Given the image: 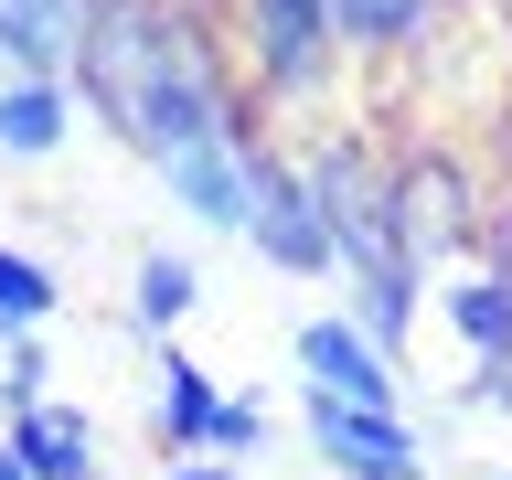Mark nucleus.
Listing matches in <instances>:
<instances>
[{
	"mask_svg": "<svg viewBox=\"0 0 512 480\" xmlns=\"http://www.w3.org/2000/svg\"><path fill=\"white\" fill-rule=\"evenodd\" d=\"M278 438V416H267V395H224V416H214V448L203 459H224V470H246L256 448Z\"/></svg>",
	"mask_w": 512,
	"mask_h": 480,
	"instance_id": "nucleus-16",
	"label": "nucleus"
},
{
	"mask_svg": "<svg viewBox=\"0 0 512 480\" xmlns=\"http://www.w3.org/2000/svg\"><path fill=\"white\" fill-rule=\"evenodd\" d=\"M438 22H448V0H331L342 64H363V54H427Z\"/></svg>",
	"mask_w": 512,
	"mask_h": 480,
	"instance_id": "nucleus-11",
	"label": "nucleus"
},
{
	"mask_svg": "<svg viewBox=\"0 0 512 480\" xmlns=\"http://www.w3.org/2000/svg\"><path fill=\"white\" fill-rule=\"evenodd\" d=\"M246 246L278 278H331V224H320V192L299 182L288 139H246Z\"/></svg>",
	"mask_w": 512,
	"mask_h": 480,
	"instance_id": "nucleus-3",
	"label": "nucleus"
},
{
	"mask_svg": "<svg viewBox=\"0 0 512 480\" xmlns=\"http://www.w3.org/2000/svg\"><path fill=\"white\" fill-rule=\"evenodd\" d=\"M246 139H267V118H246ZM246 139H214V150H182L171 171H150L192 224H214V235H246Z\"/></svg>",
	"mask_w": 512,
	"mask_h": 480,
	"instance_id": "nucleus-8",
	"label": "nucleus"
},
{
	"mask_svg": "<svg viewBox=\"0 0 512 480\" xmlns=\"http://www.w3.org/2000/svg\"><path fill=\"white\" fill-rule=\"evenodd\" d=\"M502 406H512V374H502Z\"/></svg>",
	"mask_w": 512,
	"mask_h": 480,
	"instance_id": "nucleus-18",
	"label": "nucleus"
},
{
	"mask_svg": "<svg viewBox=\"0 0 512 480\" xmlns=\"http://www.w3.org/2000/svg\"><path fill=\"white\" fill-rule=\"evenodd\" d=\"M491 11H512V0H491Z\"/></svg>",
	"mask_w": 512,
	"mask_h": 480,
	"instance_id": "nucleus-19",
	"label": "nucleus"
},
{
	"mask_svg": "<svg viewBox=\"0 0 512 480\" xmlns=\"http://www.w3.org/2000/svg\"><path fill=\"white\" fill-rule=\"evenodd\" d=\"M64 310V267L32 246H0V342L11 331H43V320Z\"/></svg>",
	"mask_w": 512,
	"mask_h": 480,
	"instance_id": "nucleus-14",
	"label": "nucleus"
},
{
	"mask_svg": "<svg viewBox=\"0 0 512 480\" xmlns=\"http://www.w3.org/2000/svg\"><path fill=\"white\" fill-rule=\"evenodd\" d=\"M288 352H299L310 395H342V406H406V374H395V352H384L352 310H310L299 331H288Z\"/></svg>",
	"mask_w": 512,
	"mask_h": 480,
	"instance_id": "nucleus-5",
	"label": "nucleus"
},
{
	"mask_svg": "<svg viewBox=\"0 0 512 480\" xmlns=\"http://www.w3.org/2000/svg\"><path fill=\"white\" fill-rule=\"evenodd\" d=\"M43 395H54V352H43V331H11V342H0V416L43 406Z\"/></svg>",
	"mask_w": 512,
	"mask_h": 480,
	"instance_id": "nucleus-15",
	"label": "nucleus"
},
{
	"mask_svg": "<svg viewBox=\"0 0 512 480\" xmlns=\"http://www.w3.org/2000/svg\"><path fill=\"white\" fill-rule=\"evenodd\" d=\"M75 139V86L64 75H0V160H54Z\"/></svg>",
	"mask_w": 512,
	"mask_h": 480,
	"instance_id": "nucleus-12",
	"label": "nucleus"
},
{
	"mask_svg": "<svg viewBox=\"0 0 512 480\" xmlns=\"http://www.w3.org/2000/svg\"><path fill=\"white\" fill-rule=\"evenodd\" d=\"M438 320H448V342L470 352V374H512V267L438 278Z\"/></svg>",
	"mask_w": 512,
	"mask_h": 480,
	"instance_id": "nucleus-9",
	"label": "nucleus"
},
{
	"mask_svg": "<svg viewBox=\"0 0 512 480\" xmlns=\"http://www.w3.org/2000/svg\"><path fill=\"white\" fill-rule=\"evenodd\" d=\"M214 416H224V384L182 342H150V438H160V459H203Z\"/></svg>",
	"mask_w": 512,
	"mask_h": 480,
	"instance_id": "nucleus-7",
	"label": "nucleus"
},
{
	"mask_svg": "<svg viewBox=\"0 0 512 480\" xmlns=\"http://www.w3.org/2000/svg\"><path fill=\"white\" fill-rule=\"evenodd\" d=\"M299 427H310V459L331 480H427L438 448L406 427V406H342V395H299Z\"/></svg>",
	"mask_w": 512,
	"mask_h": 480,
	"instance_id": "nucleus-4",
	"label": "nucleus"
},
{
	"mask_svg": "<svg viewBox=\"0 0 512 480\" xmlns=\"http://www.w3.org/2000/svg\"><path fill=\"white\" fill-rule=\"evenodd\" d=\"M64 86L150 171H171L182 150H214V139H246V118H256L246 75L214 32V0H86Z\"/></svg>",
	"mask_w": 512,
	"mask_h": 480,
	"instance_id": "nucleus-1",
	"label": "nucleus"
},
{
	"mask_svg": "<svg viewBox=\"0 0 512 480\" xmlns=\"http://www.w3.org/2000/svg\"><path fill=\"white\" fill-rule=\"evenodd\" d=\"M214 32L246 75V96H267V107H320L342 75L331 0H214Z\"/></svg>",
	"mask_w": 512,
	"mask_h": 480,
	"instance_id": "nucleus-2",
	"label": "nucleus"
},
{
	"mask_svg": "<svg viewBox=\"0 0 512 480\" xmlns=\"http://www.w3.org/2000/svg\"><path fill=\"white\" fill-rule=\"evenodd\" d=\"M491 480H512V470H491Z\"/></svg>",
	"mask_w": 512,
	"mask_h": 480,
	"instance_id": "nucleus-20",
	"label": "nucleus"
},
{
	"mask_svg": "<svg viewBox=\"0 0 512 480\" xmlns=\"http://www.w3.org/2000/svg\"><path fill=\"white\" fill-rule=\"evenodd\" d=\"M0 480H32V470H22V459H11V448H0Z\"/></svg>",
	"mask_w": 512,
	"mask_h": 480,
	"instance_id": "nucleus-17",
	"label": "nucleus"
},
{
	"mask_svg": "<svg viewBox=\"0 0 512 480\" xmlns=\"http://www.w3.org/2000/svg\"><path fill=\"white\" fill-rule=\"evenodd\" d=\"M86 0H0V64L11 75H75Z\"/></svg>",
	"mask_w": 512,
	"mask_h": 480,
	"instance_id": "nucleus-13",
	"label": "nucleus"
},
{
	"mask_svg": "<svg viewBox=\"0 0 512 480\" xmlns=\"http://www.w3.org/2000/svg\"><path fill=\"white\" fill-rule=\"evenodd\" d=\"M203 256L192 246H139V267H128V331H150V342H182V320L203 310Z\"/></svg>",
	"mask_w": 512,
	"mask_h": 480,
	"instance_id": "nucleus-10",
	"label": "nucleus"
},
{
	"mask_svg": "<svg viewBox=\"0 0 512 480\" xmlns=\"http://www.w3.org/2000/svg\"><path fill=\"white\" fill-rule=\"evenodd\" d=\"M0 448H11L32 480H96V470H107V427H96L75 395L11 406V416H0Z\"/></svg>",
	"mask_w": 512,
	"mask_h": 480,
	"instance_id": "nucleus-6",
	"label": "nucleus"
}]
</instances>
